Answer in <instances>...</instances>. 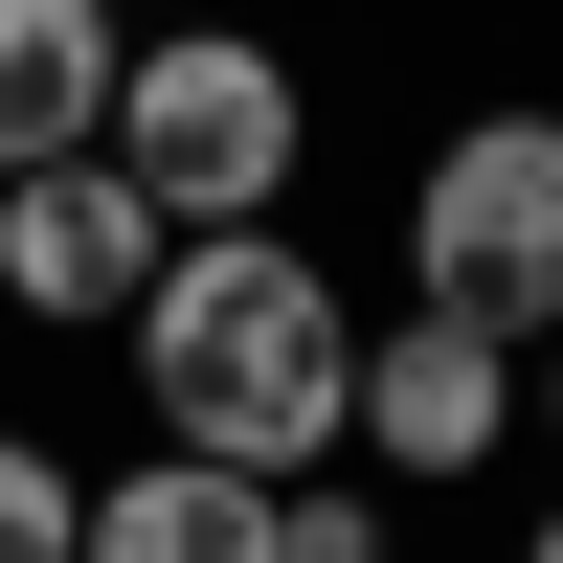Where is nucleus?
I'll return each mask as SVG.
<instances>
[{
  "label": "nucleus",
  "instance_id": "obj_1",
  "mask_svg": "<svg viewBox=\"0 0 563 563\" xmlns=\"http://www.w3.org/2000/svg\"><path fill=\"white\" fill-rule=\"evenodd\" d=\"M158 451H225V474H316L361 451V294L294 249V225H180L158 294L113 316Z\"/></svg>",
  "mask_w": 563,
  "mask_h": 563
},
{
  "label": "nucleus",
  "instance_id": "obj_2",
  "mask_svg": "<svg viewBox=\"0 0 563 563\" xmlns=\"http://www.w3.org/2000/svg\"><path fill=\"white\" fill-rule=\"evenodd\" d=\"M113 158L158 225H294V158H316V90L271 23H135L113 68Z\"/></svg>",
  "mask_w": 563,
  "mask_h": 563
},
{
  "label": "nucleus",
  "instance_id": "obj_3",
  "mask_svg": "<svg viewBox=\"0 0 563 563\" xmlns=\"http://www.w3.org/2000/svg\"><path fill=\"white\" fill-rule=\"evenodd\" d=\"M406 294L429 316H496V339H563V90H496V113L429 135L406 180Z\"/></svg>",
  "mask_w": 563,
  "mask_h": 563
},
{
  "label": "nucleus",
  "instance_id": "obj_4",
  "mask_svg": "<svg viewBox=\"0 0 563 563\" xmlns=\"http://www.w3.org/2000/svg\"><path fill=\"white\" fill-rule=\"evenodd\" d=\"M361 451H384V496H474L496 451H519V339L496 316H361Z\"/></svg>",
  "mask_w": 563,
  "mask_h": 563
},
{
  "label": "nucleus",
  "instance_id": "obj_5",
  "mask_svg": "<svg viewBox=\"0 0 563 563\" xmlns=\"http://www.w3.org/2000/svg\"><path fill=\"white\" fill-rule=\"evenodd\" d=\"M158 249H180V225L135 203V158H113V135L0 180V316H45V339H113V316L158 294Z\"/></svg>",
  "mask_w": 563,
  "mask_h": 563
},
{
  "label": "nucleus",
  "instance_id": "obj_6",
  "mask_svg": "<svg viewBox=\"0 0 563 563\" xmlns=\"http://www.w3.org/2000/svg\"><path fill=\"white\" fill-rule=\"evenodd\" d=\"M113 68H135L113 0H0V180H23V158H90V135H113Z\"/></svg>",
  "mask_w": 563,
  "mask_h": 563
},
{
  "label": "nucleus",
  "instance_id": "obj_7",
  "mask_svg": "<svg viewBox=\"0 0 563 563\" xmlns=\"http://www.w3.org/2000/svg\"><path fill=\"white\" fill-rule=\"evenodd\" d=\"M90 563H271V474L135 451V474H90Z\"/></svg>",
  "mask_w": 563,
  "mask_h": 563
},
{
  "label": "nucleus",
  "instance_id": "obj_8",
  "mask_svg": "<svg viewBox=\"0 0 563 563\" xmlns=\"http://www.w3.org/2000/svg\"><path fill=\"white\" fill-rule=\"evenodd\" d=\"M271 563H406V496L316 451V474H271Z\"/></svg>",
  "mask_w": 563,
  "mask_h": 563
},
{
  "label": "nucleus",
  "instance_id": "obj_9",
  "mask_svg": "<svg viewBox=\"0 0 563 563\" xmlns=\"http://www.w3.org/2000/svg\"><path fill=\"white\" fill-rule=\"evenodd\" d=\"M0 563H90V474L45 429H0Z\"/></svg>",
  "mask_w": 563,
  "mask_h": 563
},
{
  "label": "nucleus",
  "instance_id": "obj_10",
  "mask_svg": "<svg viewBox=\"0 0 563 563\" xmlns=\"http://www.w3.org/2000/svg\"><path fill=\"white\" fill-rule=\"evenodd\" d=\"M519 384H541V429H563V339H541V361H519Z\"/></svg>",
  "mask_w": 563,
  "mask_h": 563
},
{
  "label": "nucleus",
  "instance_id": "obj_11",
  "mask_svg": "<svg viewBox=\"0 0 563 563\" xmlns=\"http://www.w3.org/2000/svg\"><path fill=\"white\" fill-rule=\"evenodd\" d=\"M519 563H563V496H541V519H519Z\"/></svg>",
  "mask_w": 563,
  "mask_h": 563
}]
</instances>
